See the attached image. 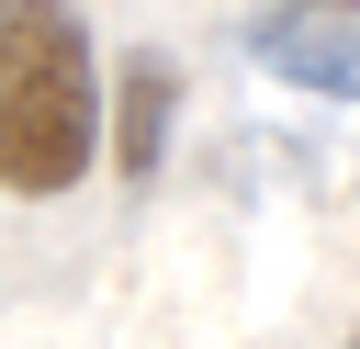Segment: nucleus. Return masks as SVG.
<instances>
[{"label":"nucleus","instance_id":"f257e3e1","mask_svg":"<svg viewBox=\"0 0 360 349\" xmlns=\"http://www.w3.org/2000/svg\"><path fill=\"white\" fill-rule=\"evenodd\" d=\"M101 158V68L68 0H0V180L68 191Z\"/></svg>","mask_w":360,"mask_h":349},{"label":"nucleus","instance_id":"f03ea898","mask_svg":"<svg viewBox=\"0 0 360 349\" xmlns=\"http://www.w3.org/2000/svg\"><path fill=\"white\" fill-rule=\"evenodd\" d=\"M248 56L281 68L292 90L360 101V11H338V0H270V11L248 23Z\"/></svg>","mask_w":360,"mask_h":349},{"label":"nucleus","instance_id":"7ed1b4c3","mask_svg":"<svg viewBox=\"0 0 360 349\" xmlns=\"http://www.w3.org/2000/svg\"><path fill=\"white\" fill-rule=\"evenodd\" d=\"M169 113H180L169 56H124V90H112V169H124V180H146V169L169 158Z\"/></svg>","mask_w":360,"mask_h":349},{"label":"nucleus","instance_id":"20e7f679","mask_svg":"<svg viewBox=\"0 0 360 349\" xmlns=\"http://www.w3.org/2000/svg\"><path fill=\"white\" fill-rule=\"evenodd\" d=\"M338 11H360V0H338Z\"/></svg>","mask_w":360,"mask_h":349},{"label":"nucleus","instance_id":"39448f33","mask_svg":"<svg viewBox=\"0 0 360 349\" xmlns=\"http://www.w3.org/2000/svg\"><path fill=\"white\" fill-rule=\"evenodd\" d=\"M349 349H360V338H349Z\"/></svg>","mask_w":360,"mask_h":349}]
</instances>
